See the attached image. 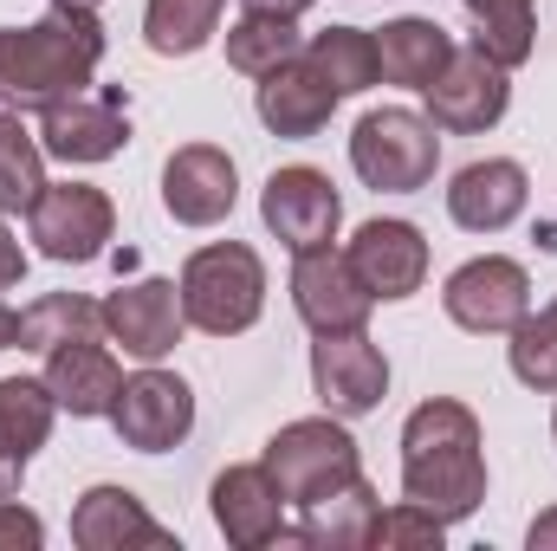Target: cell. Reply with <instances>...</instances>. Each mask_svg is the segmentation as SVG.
<instances>
[{
    "label": "cell",
    "mask_w": 557,
    "mask_h": 551,
    "mask_svg": "<svg viewBox=\"0 0 557 551\" xmlns=\"http://www.w3.org/2000/svg\"><path fill=\"white\" fill-rule=\"evenodd\" d=\"M104 26L98 7L52 0L33 26H0V105L7 111H52L59 98H78L98 78Z\"/></svg>",
    "instance_id": "6da1fadb"
},
{
    "label": "cell",
    "mask_w": 557,
    "mask_h": 551,
    "mask_svg": "<svg viewBox=\"0 0 557 551\" xmlns=\"http://www.w3.org/2000/svg\"><path fill=\"white\" fill-rule=\"evenodd\" d=\"M403 500L428 506L434 519H473L486 500V454L480 415L454 396H428L403 421Z\"/></svg>",
    "instance_id": "7a4b0ae2"
},
{
    "label": "cell",
    "mask_w": 557,
    "mask_h": 551,
    "mask_svg": "<svg viewBox=\"0 0 557 551\" xmlns=\"http://www.w3.org/2000/svg\"><path fill=\"white\" fill-rule=\"evenodd\" d=\"M182 311L195 331L208 338H240L260 325L267 311V267L247 241H214V247H195L188 267H182Z\"/></svg>",
    "instance_id": "3957f363"
},
{
    "label": "cell",
    "mask_w": 557,
    "mask_h": 551,
    "mask_svg": "<svg viewBox=\"0 0 557 551\" xmlns=\"http://www.w3.org/2000/svg\"><path fill=\"white\" fill-rule=\"evenodd\" d=\"M350 169L376 195H416L441 169V137H434V124L421 111H403V105L363 111L357 131H350Z\"/></svg>",
    "instance_id": "277c9868"
},
{
    "label": "cell",
    "mask_w": 557,
    "mask_h": 551,
    "mask_svg": "<svg viewBox=\"0 0 557 551\" xmlns=\"http://www.w3.org/2000/svg\"><path fill=\"white\" fill-rule=\"evenodd\" d=\"M260 461H267V474L278 480L285 506H311V500H324L331 487H344V480L363 474L344 415H305V421H285L273 441H267Z\"/></svg>",
    "instance_id": "5b68a950"
},
{
    "label": "cell",
    "mask_w": 557,
    "mask_h": 551,
    "mask_svg": "<svg viewBox=\"0 0 557 551\" xmlns=\"http://www.w3.org/2000/svg\"><path fill=\"white\" fill-rule=\"evenodd\" d=\"M26 228H33V241H39L46 260L85 267V260H98V254L111 247L117 208H111V195L91 188V182H46L39 201L26 208Z\"/></svg>",
    "instance_id": "8992f818"
},
{
    "label": "cell",
    "mask_w": 557,
    "mask_h": 551,
    "mask_svg": "<svg viewBox=\"0 0 557 551\" xmlns=\"http://www.w3.org/2000/svg\"><path fill=\"white\" fill-rule=\"evenodd\" d=\"M441 305H447V318H454L460 331H473V338H506V331L532 311V279H525L519 260H506V254H480V260H467V267L447 273Z\"/></svg>",
    "instance_id": "52a82bcc"
},
{
    "label": "cell",
    "mask_w": 557,
    "mask_h": 551,
    "mask_svg": "<svg viewBox=\"0 0 557 551\" xmlns=\"http://www.w3.org/2000/svg\"><path fill=\"white\" fill-rule=\"evenodd\" d=\"M428 98V124L434 131H447V137H480V131H493L499 118H506V105H512V85H506V65H493L486 52H460L454 46V59L441 65V78L421 91Z\"/></svg>",
    "instance_id": "ba28073f"
},
{
    "label": "cell",
    "mask_w": 557,
    "mask_h": 551,
    "mask_svg": "<svg viewBox=\"0 0 557 551\" xmlns=\"http://www.w3.org/2000/svg\"><path fill=\"white\" fill-rule=\"evenodd\" d=\"M260 215L278 234V247L292 254H311V247H331L337 241V221H344V201H337V182L311 162H292L273 169L267 188H260Z\"/></svg>",
    "instance_id": "9c48e42d"
},
{
    "label": "cell",
    "mask_w": 557,
    "mask_h": 551,
    "mask_svg": "<svg viewBox=\"0 0 557 551\" xmlns=\"http://www.w3.org/2000/svg\"><path fill=\"white\" fill-rule=\"evenodd\" d=\"M311 390H318L324 415L357 421V415L383 409V396H389V357L363 331H331V338L311 344Z\"/></svg>",
    "instance_id": "30bf717a"
},
{
    "label": "cell",
    "mask_w": 557,
    "mask_h": 551,
    "mask_svg": "<svg viewBox=\"0 0 557 551\" xmlns=\"http://www.w3.org/2000/svg\"><path fill=\"white\" fill-rule=\"evenodd\" d=\"M117 441L124 448H137V454H169L175 441H188V428H195V390L175 377V370H162V364H143L137 377H124V396H117Z\"/></svg>",
    "instance_id": "8fae6325"
},
{
    "label": "cell",
    "mask_w": 557,
    "mask_h": 551,
    "mask_svg": "<svg viewBox=\"0 0 557 551\" xmlns=\"http://www.w3.org/2000/svg\"><path fill=\"white\" fill-rule=\"evenodd\" d=\"M292 305L318 338H331V331H363L376 298L337 247H311V254H292Z\"/></svg>",
    "instance_id": "7c38bea8"
},
{
    "label": "cell",
    "mask_w": 557,
    "mask_h": 551,
    "mask_svg": "<svg viewBox=\"0 0 557 551\" xmlns=\"http://www.w3.org/2000/svg\"><path fill=\"white\" fill-rule=\"evenodd\" d=\"M234 201H240V169H234L227 149H214V143H182V149L162 162V208H169V221H182V228H214V221L234 215Z\"/></svg>",
    "instance_id": "4fadbf2b"
},
{
    "label": "cell",
    "mask_w": 557,
    "mask_h": 551,
    "mask_svg": "<svg viewBox=\"0 0 557 551\" xmlns=\"http://www.w3.org/2000/svg\"><path fill=\"white\" fill-rule=\"evenodd\" d=\"M104 331L124 344V357L137 364H162L182 331H188V311H182V285L175 279H131L104 298Z\"/></svg>",
    "instance_id": "5bb4252c"
},
{
    "label": "cell",
    "mask_w": 557,
    "mask_h": 551,
    "mask_svg": "<svg viewBox=\"0 0 557 551\" xmlns=\"http://www.w3.org/2000/svg\"><path fill=\"white\" fill-rule=\"evenodd\" d=\"M208 506H214V526H221V539L234 551H267V546H278V539H292V526H285V493H278V480L267 474V461H247V467L214 474Z\"/></svg>",
    "instance_id": "9a60e30c"
},
{
    "label": "cell",
    "mask_w": 557,
    "mask_h": 551,
    "mask_svg": "<svg viewBox=\"0 0 557 551\" xmlns=\"http://www.w3.org/2000/svg\"><path fill=\"white\" fill-rule=\"evenodd\" d=\"M124 143H131V118H124L117 91H98V98L78 91V98H59L52 111H39V149L59 162H111Z\"/></svg>",
    "instance_id": "2e32d148"
},
{
    "label": "cell",
    "mask_w": 557,
    "mask_h": 551,
    "mask_svg": "<svg viewBox=\"0 0 557 551\" xmlns=\"http://www.w3.org/2000/svg\"><path fill=\"white\" fill-rule=\"evenodd\" d=\"M344 260L357 267V279L370 285V298H416L421 279H428V241H421L416 221H363L344 247Z\"/></svg>",
    "instance_id": "e0dca14e"
},
{
    "label": "cell",
    "mask_w": 557,
    "mask_h": 551,
    "mask_svg": "<svg viewBox=\"0 0 557 551\" xmlns=\"http://www.w3.org/2000/svg\"><path fill=\"white\" fill-rule=\"evenodd\" d=\"M525 201H532V182H525V169H519L512 156L467 162V169L447 182V215H454V228H467V234H499V228H512V221L525 215Z\"/></svg>",
    "instance_id": "ac0fdd59"
},
{
    "label": "cell",
    "mask_w": 557,
    "mask_h": 551,
    "mask_svg": "<svg viewBox=\"0 0 557 551\" xmlns=\"http://www.w3.org/2000/svg\"><path fill=\"white\" fill-rule=\"evenodd\" d=\"M253 111H260V124L273 131V137H318L324 124H331V111H337V91H331V78L298 52V59H285L278 72L260 78V91H253Z\"/></svg>",
    "instance_id": "d6986e66"
},
{
    "label": "cell",
    "mask_w": 557,
    "mask_h": 551,
    "mask_svg": "<svg viewBox=\"0 0 557 551\" xmlns=\"http://www.w3.org/2000/svg\"><path fill=\"white\" fill-rule=\"evenodd\" d=\"M46 390L59 396L65 415L98 421V415L117 409L124 370H117V357H111L98 338H72V344H52V351H46Z\"/></svg>",
    "instance_id": "ffe728a7"
},
{
    "label": "cell",
    "mask_w": 557,
    "mask_h": 551,
    "mask_svg": "<svg viewBox=\"0 0 557 551\" xmlns=\"http://www.w3.org/2000/svg\"><path fill=\"white\" fill-rule=\"evenodd\" d=\"M59 396L46 390V377H0V500L20 493L26 461L46 448Z\"/></svg>",
    "instance_id": "44dd1931"
},
{
    "label": "cell",
    "mask_w": 557,
    "mask_h": 551,
    "mask_svg": "<svg viewBox=\"0 0 557 551\" xmlns=\"http://www.w3.org/2000/svg\"><path fill=\"white\" fill-rule=\"evenodd\" d=\"M72 546H85V551H124V546L169 551L175 532L143 513V500L131 487H91V493L72 506Z\"/></svg>",
    "instance_id": "7402d4cb"
},
{
    "label": "cell",
    "mask_w": 557,
    "mask_h": 551,
    "mask_svg": "<svg viewBox=\"0 0 557 551\" xmlns=\"http://www.w3.org/2000/svg\"><path fill=\"white\" fill-rule=\"evenodd\" d=\"M454 59V39L441 20H421V13H403L376 33V65L389 85H409V91H428L441 78V65Z\"/></svg>",
    "instance_id": "603a6c76"
},
{
    "label": "cell",
    "mask_w": 557,
    "mask_h": 551,
    "mask_svg": "<svg viewBox=\"0 0 557 551\" xmlns=\"http://www.w3.org/2000/svg\"><path fill=\"white\" fill-rule=\"evenodd\" d=\"M305 519H298V546L311 551H357L370 546V526H376V487L357 474V480H344V487H331L324 500H311V506H298Z\"/></svg>",
    "instance_id": "cb8c5ba5"
},
{
    "label": "cell",
    "mask_w": 557,
    "mask_h": 551,
    "mask_svg": "<svg viewBox=\"0 0 557 551\" xmlns=\"http://www.w3.org/2000/svg\"><path fill=\"white\" fill-rule=\"evenodd\" d=\"M305 59L331 78V91H337V98H357V91L383 85L376 33H363V26H324V33H311V39H305Z\"/></svg>",
    "instance_id": "d4e9b609"
},
{
    "label": "cell",
    "mask_w": 557,
    "mask_h": 551,
    "mask_svg": "<svg viewBox=\"0 0 557 551\" xmlns=\"http://www.w3.org/2000/svg\"><path fill=\"white\" fill-rule=\"evenodd\" d=\"M221 13H227V0H149L143 7V39L162 59H188L221 33Z\"/></svg>",
    "instance_id": "484cf974"
},
{
    "label": "cell",
    "mask_w": 557,
    "mask_h": 551,
    "mask_svg": "<svg viewBox=\"0 0 557 551\" xmlns=\"http://www.w3.org/2000/svg\"><path fill=\"white\" fill-rule=\"evenodd\" d=\"M298 52H305V39H298V20H285V13H240L227 26V65L247 78H267Z\"/></svg>",
    "instance_id": "4316f807"
},
{
    "label": "cell",
    "mask_w": 557,
    "mask_h": 551,
    "mask_svg": "<svg viewBox=\"0 0 557 551\" xmlns=\"http://www.w3.org/2000/svg\"><path fill=\"white\" fill-rule=\"evenodd\" d=\"M72 338H104V305L78 298V292H46L39 305L20 311V344L26 351H52Z\"/></svg>",
    "instance_id": "83f0119b"
},
{
    "label": "cell",
    "mask_w": 557,
    "mask_h": 551,
    "mask_svg": "<svg viewBox=\"0 0 557 551\" xmlns=\"http://www.w3.org/2000/svg\"><path fill=\"white\" fill-rule=\"evenodd\" d=\"M46 188V149L20 124V111H0V215H26Z\"/></svg>",
    "instance_id": "f1b7e54d"
},
{
    "label": "cell",
    "mask_w": 557,
    "mask_h": 551,
    "mask_svg": "<svg viewBox=\"0 0 557 551\" xmlns=\"http://www.w3.org/2000/svg\"><path fill=\"white\" fill-rule=\"evenodd\" d=\"M467 13H473V52H486L506 72L532 59V39H539L532 0H486V7H467Z\"/></svg>",
    "instance_id": "f546056e"
},
{
    "label": "cell",
    "mask_w": 557,
    "mask_h": 551,
    "mask_svg": "<svg viewBox=\"0 0 557 551\" xmlns=\"http://www.w3.org/2000/svg\"><path fill=\"white\" fill-rule=\"evenodd\" d=\"M506 338H512V344H506V351H512V377H519L525 390L557 396V311H552V305H545L539 318L525 311Z\"/></svg>",
    "instance_id": "4dcf8cb0"
},
{
    "label": "cell",
    "mask_w": 557,
    "mask_h": 551,
    "mask_svg": "<svg viewBox=\"0 0 557 551\" xmlns=\"http://www.w3.org/2000/svg\"><path fill=\"white\" fill-rule=\"evenodd\" d=\"M447 539V519H434L428 506L403 500V506H376V526H370V551H441Z\"/></svg>",
    "instance_id": "1f68e13d"
},
{
    "label": "cell",
    "mask_w": 557,
    "mask_h": 551,
    "mask_svg": "<svg viewBox=\"0 0 557 551\" xmlns=\"http://www.w3.org/2000/svg\"><path fill=\"white\" fill-rule=\"evenodd\" d=\"M39 546H46L39 513H26L20 500H0V551H39Z\"/></svg>",
    "instance_id": "d6a6232c"
},
{
    "label": "cell",
    "mask_w": 557,
    "mask_h": 551,
    "mask_svg": "<svg viewBox=\"0 0 557 551\" xmlns=\"http://www.w3.org/2000/svg\"><path fill=\"white\" fill-rule=\"evenodd\" d=\"M26 279V247H20V234L0 221V292H13Z\"/></svg>",
    "instance_id": "836d02e7"
},
{
    "label": "cell",
    "mask_w": 557,
    "mask_h": 551,
    "mask_svg": "<svg viewBox=\"0 0 557 551\" xmlns=\"http://www.w3.org/2000/svg\"><path fill=\"white\" fill-rule=\"evenodd\" d=\"M525 546H532V551H557V506H552V513H539V519H532Z\"/></svg>",
    "instance_id": "e575fe53"
},
{
    "label": "cell",
    "mask_w": 557,
    "mask_h": 551,
    "mask_svg": "<svg viewBox=\"0 0 557 551\" xmlns=\"http://www.w3.org/2000/svg\"><path fill=\"white\" fill-rule=\"evenodd\" d=\"M247 13H285V20H298L305 7H318V0H240Z\"/></svg>",
    "instance_id": "d590c367"
},
{
    "label": "cell",
    "mask_w": 557,
    "mask_h": 551,
    "mask_svg": "<svg viewBox=\"0 0 557 551\" xmlns=\"http://www.w3.org/2000/svg\"><path fill=\"white\" fill-rule=\"evenodd\" d=\"M13 344H20V311L0 305V351H13Z\"/></svg>",
    "instance_id": "8d00e7d4"
},
{
    "label": "cell",
    "mask_w": 557,
    "mask_h": 551,
    "mask_svg": "<svg viewBox=\"0 0 557 551\" xmlns=\"http://www.w3.org/2000/svg\"><path fill=\"white\" fill-rule=\"evenodd\" d=\"M72 7H104V0H72Z\"/></svg>",
    "instance_id": "74e56055"
},
{
    "label": "cell",
    "mask_w": 557,
    "mask_h": 551,
    "mask_svg": "<svg viewBox=\"0 0 557 551\" xmlns=\"http://www.w3.org/2000/svg\"><path fill=\"white\" fill-rule=\"evenodd\" d=\"M552 441H557V415H552Z\"/></svg>",
    "instance_id": "f35d334b"
},
{
    "label": "cell",
    "mask_w": 557,
    "mask_h": 551,
    "mask_svg": "<svg viewBox=\"0 0 557 551\" xmlns=\"http://www.w3.org/2000/svg\"><path fill=\"white\" fill-rule=\"evenodd\" d=\"M467 7H486V0H467Z\"/></svg>",
    "instance_id": "ab89813d"
},
{
    "label": "cell",
    "mask_w": 557,
    "mask_h": 551,
    "mask_svg": "<svg viewBox=\"0 0 557 551\" xmlns=\"http://www.w3.org/2000/svg\"><path fill=\"white\" fill-rule=\"evenodd\" d=\"M552 311H557V298H552Z\"/></svg>",
    "instance_id": "60d3db41"
}]
</instances>
